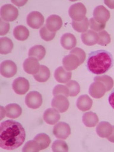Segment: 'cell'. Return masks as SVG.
<instances>
[{"instance_id":"obj_11","label":"cell","mask_w":114,"mask_h":152,"mask_svg":"<svg viewBox=\"0 0 114 152\" xmlns=\"http://www.w3.org/2000/svg\"><path fill=\"white\" fill-rule=\"evenodd\" d=\"M93 16L96 22L102 24H105L110 17V13L104 6L99 5L94 10Z\"/></svg>"},{"instance_id":"obj_8","label":"cell","mask_w":114,"mask_h":152,"mask_svg":"<svg viewBox=\"0 0 114 152\" xmlns=\"http://www.w3.org/2000/svg\"><path fill=\"white\" fill-rule=\"evenodd\" d=\"M69 102L64 95H56L52 99L51 106L56 109L60 113L65 112L69 107Z\"/></svg>"},{"instance_id":"obj_23","label":"cell","mask_w":114,"mask_h":152,"mask_svg":"<svg viewBox=\"0 0 114 152\" xmlns=\"http://www.w3.org/2000/svg\"><path fill=\"white\" fill-rule=\"evenodd\" d=\"M99 122V118L95 113L88 112L85 113L83 116V122L88 127H94Z\"/></svg>"},{"instance_id":"obj_10","label":"cell","mask_w":114,"mask_h":152,"mask_svg":"<svg viewBox=\"0 0 114 152\" xmlns=\"http://www.w3.org/2000/svg\"><path fill=\"white\" fill-rule=\"evenodd\" d=\"M30 85L28 80L24 77H18L14 80L12 84L13 91L17 94H25L29 89Z\"/></svg>"},{"instance_id":"obj_42","label":"cell","mask_w":114,"mask_h":152,"mask_svg":"<svg viewBox=\"0 0 114 152\" xmlns=\"http://www.w3.org/2000/svg\"><path fill=\"white\" fill-rule=\"evenodd\" d=\"M12 2L18 7H22L24 5L27 1H13V0H12Z\"/></svg>"},{"instance_id":"obj_41","label":"cell","mask_w":114,"mask_h":152,"mask_svg":"<svg viewBox=\"0 0 114 152\" xmlns=\"http://www.w3.org/2000/svg\"><path fill=\"white\" fill-rule=\"evenodd\" d=\"M104 4L111 9H114V1H111V0H107V1H104Z\"/></svg>"},{"instance_id":"obj_35","label":"cell","mask_w":114,"mask_h":152,"mask_svg":"<svg viewBox=\"0 0 114 152\" xmlns=\"http://www.w3.org/2000/svg\"><path fill=\"white\" fill-rule=\"evenodd\" d=\"M99 40L98 44L101 46H107L111 42L110 36L106 31H102L98 33Z\"/></svg>"},{"instance_id":"obj_38","label":"cell","mask_w":114,"mask_h":152,"mask_svg":"<svg viewBox=\"0 0 114 152\" xmlns=\"http://www.w3.org/2000/svg\"><path fill=\"white\" fill-rule=\"evenodd\" d=\"M89 27L94 32H100L105 28V24H102L95 20L94 18H91L89 20Z\"/></svg>"},{"instance_id":"obj_4","label":"cell","mask_w":114,"mask_h":152,"mask_svg":"<svg viewBox=\"0 0 114 152\" xmlns=\"http://www.w3.org/2000/svg\"><path fill=\"white\" fill-rule=\"evenodd\" d=\"M18 16V9L11 4H6L1 8V18L6 22L15 20Z\"/></svg>"},{"instance_id":"obj_27","label":"cell","mask_w":114,"mask_h":152,"mask_svg":"<svg viewBox=\"0 0 114 152\" xmlns=\"http://www.w3.org/2000/svg\"><path fill=\"white\" fill-rule=\"evenodd\" d=\"M13 48L12 40L7 37H1L0 39V53L2 55L10 53Z\"/></svg>"},{"instance_id":"obj_19","label":"cell","mask_w":114,"mask_h":152,"mask_svg":"<svg viewBox=\"0 0 114 152\" xmlns=\"http://www.w3.org/2000/svg\"><path fill=\"white\" fill-rule=\"evenodd\" d=\"M60 43L66 50H72L77 44V39L74 35L70 33H65L61 37Z\"/></svg>"},{"instance_id":"obj_24","label":"cell","mask_w":114,"mask_h":152,"mask_svg":"<svg viewBox=\"0 0 114 152\" xmlns=\"http://www.w3.org/2000/svg\"><path fill=\"white\" fill-rule=\"evenodd\" d=\"M46 55V50L43 46L36 45L31 48L28 51V56L34 57L38 61L43 59Z\"/></svg>"},{"instance_id":"obj_16","label":"cell","mask_w":114,"mask_h":152,"mask_svg":"<svg viewBox=\"0 0 114 152\" xmlns=\"http://www.w3.org/2000/svg\"><path fill=\"white\" fill-rule=\"evenodd\" d=\"M62 64L64 69L69 71L76 69L80 65L79 58L72 54L65 56L63 58Z\"/></svg>"},{"instance_id":"obj_26","label":"cell","mask_w":114,"mask_h":152,"mask_svg":"<svg viewBox=\"0 0 114 152\" xmlns=\"http://www.w3.org/2000/svg\"><path fill=\"white\" fill-rule=\"evenodd\" d=\"M13 36L18 41H25L29 36V31L23 26H18L13 30Z\"/></svg>"},{"instance_id":"obj_31","label":"cell","mask_w":114,"mask_h":152,"mask_svg":"<svg viewBox=\"0 0 114 152\" xmlns=\"http://www.w3.org/2000/svg\"><path fill=\"white\" fill-rule=\"evenodd\" d=\"M65 86L69 88L70 96H75L79 93L80 90V85L75 80H70L66 83Z\"/></svg>"},{"instance_id":"obj_25","label":"cell","mask_w":114,"mask_h":152,"mask_svg":"<svg viewBox=\"0 0 114 152\" xmlns=\"http://www.w3.org/2000/svg\"><path fill=\"white\" fill-rule=\"evenodd\" d=\"M34 78L39 83H45L50 79V69L45 65H41L40 69L38 72L33 75Z\"/></svg>"},{"instance_id":"obj_44","label":"cell","mask_w":114,"mask_h":152,"mask_svg":"<svg viewBox=\"0 0 114 152\" xmlns=\"http://www.w3.org/2000/svg\"><path fill=\"white\" fill-rule=\"evenodd\" d=\"M1 119L4 118V113H6L5 112V108H3V107H1Z\"/></svg>"},{"instance_id":"obj_37","label":"cell","mask_w":114,"mask_h":152,"mask_svg":"<svg viewBox=\"0 0 114 152\" xmlns=\"http://www.w3.org/2000/svg\"><path fill=\"white\" fill-rule=\"evenodd\" d=\"M70 54H72L77 56L79 60L80 64L84 62L86 60V55L84 51L81 48H74V49L70 51Z\"/></svg>"},{"instance_id":"obj_18","label":"cell","mask_w":114,"mask_h":152,"mask_svg":"<svg viewBox=\"0 0 114 152\" xmlns=\"http://www.w3.org/2000/svg\"><path fill=\"white\" fill-rule=\"evenodd\" d=\"M97 134L102 138H107L113 131V126L108 122H101L96 128Z\"/></svg>"},{"instance_id":"obj_17","label":"cell","mask_w":114,"mask_h":152,"mask_svg":"<svg viewBox=\"0 0 114 152\" xmlns=\"http://www.w3.org/2000/svg\"><path fill=\"white\" fill-rule=\"evenodd\" d=\"M60 118V112L54 108L47 109L44 112L43 119L48 124H55L59 121Z\"/></svg>"},{"instance_id":"obj_34","label":"cell","mask_w":114,"mask_h":152,"mask_svg":"<svg viewBox=\"0 0 114 152\" xmlns=\"http://www.w3.org/2000/svg\"><path fill=\"white\" fill-rule=\"evenodd\" d=\"M39 34L42 39L46 41H50L52 39H53L56 35V32H52L50 31L47 28L46 25H45L40 29Z\"/></svg>"},{"instance_id":"obj_21","label":"cell","mask_w":114,"mask_h":152,"mask_svg":"<svg viewBox=\"0 0 114 152\" xmlns=\"http://www.w3.org/2000/svg\"><path fill=\"white\" fill-rule=\"evenodd\" d=\"M76 105L80 111H88L92 107L93 100L87 94L81 95L77 99Z\"/></svg>"},{"instance_id":"obj_3","label":"cell","mask_w":114,"mask_h":152,"mask_svg":"<svg viewBox=\"0 0 114 152\" xmlns=\"http://www.w3.org/2000/svg\"><path fill=\"white\" fill-rule=\"evenodd\" d=\"M87 10L84 4L81 3H77L74 4L71 6L69 10V15L72 20L79 22L83 20L86 17Z\"/></svg>"},{"instance_id":"obj_20","label":"cell","mask_w":114,"mask_h":152,"mask_svg":"<svg viewBox=\"0 0 114 152\" xmlns=\"http://www.w3.org/2000/svg\"><path fill=\"white\" fill-rule=\"evenodd\" d=\"M81 39L84 45L87 46H93L98 43L99 36L96 32L92 30H89L83 33L81 35Z\"/></svg>"},{"instance_id":"obj_6","label":"cell","mask_w":114,"mask_h":152,"mask_svg":"<svg viewBox=\"0 0 114 152\" xmlns=\"http://www.w3.org/2000/svg\"><path fill=\"white\" fill-rule=\"evenodd\" d=\"M53 134L58 139L66 140L71 133L70 126L65 122H60L53 127Z\"/></svg>"},{"instance_id":"obj_2","label":"cell","mask_w":114,"mask_h":152,"mask_svg":"<svg viewBox=\"0 0 114 152\" xmlns=\"http://www.w3.org/2000/svg\"><path fill=\"white\" fill-rule=\"evenodd\" d=\"M113 65L112 55L105 50L93 51L89 55L87 66L91 73L101 75L110 69Z\"/></svg>"},{"instance_id":"obj_36","label":"cell","mask_w":114,"mask_h":152,"mask_svg":"<svg viewBox=\"0 0 114 152\" xmlns=\"http://www.w3.org/2000/svg\"><path fill=\"white\" fill-rule=\"evenodd\" d=\"M53 94L54 96H56V95H64L66 97L70 96L69 88L66 86L61 84L56 85L54 88L53 90Z\"/></svg>"},{"instance_id":"obj_39","label":"cell","mask_w":114,"mask_h":152,"mask_svg":"<svg viewBox=\"0 0 114 152\" xmlns=\"http://www.w3.org/2000/svg\"><path fill=\"white\" fill-rule=\"evenodd\" d=\"M0 34L4 36L7 34L10 30V24L8 22L1 19V24H0Z\"/></svg>"},{"instance_id":"obj_28","label":"cell","mask_w":114,"mask_h":152,"mask_svg":"<svg viewBox=\"0 0 114 152\" xmlns=\"http://www.w3.org/2000/svg\"><path fill=\"white\" fill-rule=\"evenodd\" d=\"M72 26L74 29L78 32H86L88 31L89 26V22L87 17H85L83 20L79 22H76L72 20Z\"/></svg>"},{"instance_id":"obj_9","label":"cell","mask_w":114,"mask_h":152,"mask_svg":"<svg viewBox=\"0 0 114 152\" xmlns=\"http://www.w3.org/2000/svg\"><path fill=\"white\" fill-rule=\"evenodd\" d=\"M0 72L4 77H12L17 72V65L12 60H4L1 64Z\"/></svg>"},{"instance_id":"obj_7","label":"cell","mask_w":114,"mask_h":152,"mask_svg":"<svg viewBox=\"0 0 114 152\" xmlns=\"http://www.w3.org/2000/svg\"><path fill=\"white\" fill-rule=\"evenodd\" d=\"M25 102L28 108L37 109L41 106L42 98L41 94L37 91H31L26 95Z\"/></svg>"},{"instance_id":"obj_12","label":"cell","mask_w":114,"mask_h":152,"mask_svg":"<svg viewBox=\"0 0 114 152\" xmlns=\"http://www.w3.org/2000/svg\"><path fill=\"white\" fill-rule=\"evenodd\" d=\"M39 61L34 57H28L23 64V68L25 72L28 74L34 75L40 69Z\"/></svg>"},{"instance_id":"obj_40","label":"cell","mask_w":114,"mask_h":152,"mask_svg":"<svg viewBox=\"0 0 114 152\" xmlns=\"http://www.w3.org/2000/svg\"><path fill=\"white\" fill-rule=\"evenodd\" d=\"M108 102L110 104V106L114 109V89L112 91L110 96H109Z\"/></svg>"},{"instance_id":"obj_5","label":"cell","mask_w":114,"mask_h":152,"mask_svg":"<svg viewBox=\"0 0 114 152\" xmlns=\"http://www.w3.org/2000/svg\"><path fill=\"white\" fill-rule=\"evenodd\" d=\"M45 18L39 12L34 11L31 12L27 17V25L32 28H39L44 26Z\"/></svg>"},{"instance_id":"obj_30","label":"cell","mask_w":114,"mask_h":152,"mask_svg":"<svg viewBox=\"0 0 114 152\" xmlns=\"http://www.w3.org/2000/svg\"><path fill=\"white\" fill-rule=\"evenodd\" d=\"M94 81H99L102 83L106 88L107 92L111 90L113 86V79L110 77V76H108L107 75H104L102 76H96V77H94Z\"/></svg>"},{"instance_id":"obj_32","label":"cell","mask_w":114,"mask_h":152,"mask_svg":"<svg viewBox=\"0 0 114 152\" xmlns=\"http://www.w3.org/2000/svg\"><path fill=\"white\" fill-rule=\"evenodd\" d=\"M52 150L55 152H66L69 151V146L64 141L58 140L55 141L52 144Z\"/></svg>"},{"instance_id":"obj_14","label":"cell","mask_w":114,"mask_h":152,"mask_svg":"<svg viewBox=\"0 0 114 152\" xmlns=\"http://www.w3.org/2000/svg\"><path fill=\"white\" fill-rule=\"evenodd\" d=\"M62 24L63 22L61 18L58 15H52L47 18L45 25L50 31L56 32L60 29Z\"/></svg>"},{"instance_id":"obj_29","label":"cell","mask_w":114,"mask_h":152,"mask_svg":"<svg viewBox=\"0 0 114 152\" xmlns=\"http://www.w3.org/2000/svg\"><path fill=\"white\" fill-rule=\"evenodd\" d=\"M34 140H35L40 146L41 150H45L49 146L51 142L50 137L48 135L45 133H41L36 136Z\"/></svg>"},{"instance_id":"obj_13","label":"cell","mask_w":114,"mask_h":152,"mask_svg":"<svg viewBox=\"0 0 114 152\" xmlns=\"http://www.w3.org/2000/svg\"><path fill=\"white\" fill-rule=\"evenodd\" d=\"M106 92L107 90L104 85L99 81H94L89 88L90 96L96 99L102 98Z\"/></svg>"},{"instance_id":"obj_15","label":"cell","mask_w":114,"mask_h":152,"mask_svg":"<svg viewBox=\"0 0 114 152\" xmlns=\"http://www.w3.org/2000/svg\"><path fill=\"white\" fill-rule=\"evenodd\" d=\"M72 74L71 71L65 70L63 66H59L55 71L54 77L57 82L66 83L70 81L72 78Z\"/></svg>"},{"instance_id":"obj_1","label":"cell","mask_w":114,"mask_h":152,"mask_svg":"<svg viewBox=\"0 0 114 152\" xmlns=\"http://www.w3.org/2000/svg\"><path fill=\"white\" fill-rule=\"evenodd\" d=\"M26 131L20 123L12 120L5 121L0 126V147L13 150L20 147L26 139Z\"/></svg>"},{"instance_id":"obj_22","label":"cell","mask_w":114,"mask_h":152,"mask_svg":"<svg viewBox=\"0 0 114 152\" xmlns=\"http://www.w3.org/2000/svg\"><path fill=\"white\" fill-rule=\"evenodd\" d=\"M6 115L12 118H16L20 117L22 114V108L16 103H10L5 107Z\"/></svg>"},{"instance_id":"obj_33","label":"cell","mask_w":114,"mask_h":152,"mask_svg":"<svg viewBox=\"0 0 114 152\" xmlns=\"http://www.w3.org/2000/svg\"><path fill=\"white\" fill-rule=\"evenodd\" d=\"M40 146L35 140H30L22 148L23 152H37L40 151Z\"/></svg>"},{"instance_id":"obj_43","label":"cell","mask_w":114,"mask_h":152,"mask_svg":"<svg viewBox=\"0 0 114 152\" xmlns=\"http://www.w3.org/2000/svg\"><path fill=\"white\" fill-rule=\"evenodd\" d=\"M107 140L110 142H113L114 143V126H113V131H112V134L107 137Z\"/></svg>"}]
</instances>
